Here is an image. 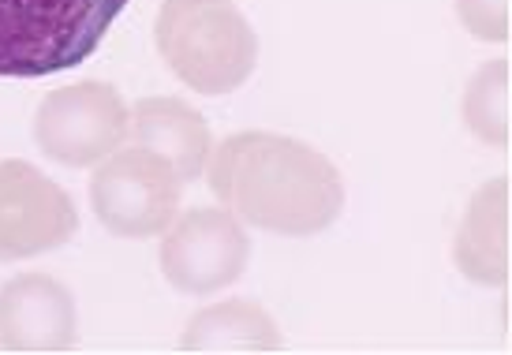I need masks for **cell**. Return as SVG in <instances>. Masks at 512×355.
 Segmentation results:
<instances>
[{
	"instance_id": "13",
	"label": "cell",
	"mask_w": 512,
	"mask_h": 355,
	"mask_svg": "<svg viewBox=\"0 0 512 355\" xmlns=\"http://www.w3.org/2000/svg\"><path fill=\"white\" fill-rule=\"evenodd\" d=\"M456 12L479 42L512 38V0H456Z\"/></svg>"
},
{
	"instance_id": "2",
	"label": "cell",
	"mask_w": 512,
	"mask_h": 355,
	"mask_svg": "<svg viewBox=\"0 0 512 355\" xmlns=\"http://www.w3.org/2000/svg\"><path fill=\"white\" fill-rule=\"evenodd\" d=\"M154 38L172 75L210 98L240 90L258 60V34L236 0H165Z\"/></svg>"
},
{
	"instance_id": "8",
	"label": "cell",
	"mask_w": 512,
	"mask_h": 355,
	"mask_svg": "<svg viewBox=\"0 0 512 355\" xmlns=\"http://www.w3.org/2000/svg\"><path fill=\"white\" fill-rule=\"evenodd\" d=\"M0 348L60 355L75 348V299L49 273H19L0 288Z\"/></svg>"
},
{
	"instance_id": "7",
	"label": "cell",
	"mask_w": 512,
	"mask_h": 355,
	"mask_svg": "<svg viewBox=\"0 0 512 355\" xmlns=\"http://www.w3.org/2000/svg\"><path fill=\"white\" fill-rule=\"evenodd\" d=\"M79 232L72 195L30 161H0V262L57 251Z\"/></svg>"
},
{
	"instance_id": "3",
	"label": "cell",
	"mask_w": 512,
	"mask_h": 355,
	"mask_svg": "<svg viewBox=\"0 0 512 355\" xmlns=\"http://www.w3.org/2000/svg\"><path fill=\"white\" fill-rule=\"evenodd\" d=\"M128 0H0V75L72 71L101 45Z\"/></svg>"
},
{
	"instance_id": "6",
	"label": "cell",
	"mask_w": 512,
	"mask_h": 355,
	"mask_svg": "<svg viewBox=\"0 0 512 355\" xmlns=\"http://www.w3.org/2000/svg\"><path fill=\"white\" fill-rule=\"evenodd\" d=\"M251 258V240L232 210H195L172 217L161 240V273L187 296H214L240 281Z\"/></svg>"
},
{
	"instance_id": "11",
	"label": "cell",
	"mask_w": 512,
	"mask_h": 355,
	"mask_svg": "<svg viewBox=\"0 0 512 355\" xmlns=\"http://www.w3.org/2000/svg\"><path fill=\"white\" fill-rule=\"evenodd\" d=\"M180 348L187 355H270L281 352V329L266 307L251 299H225L202 307L187 322Z\"/></svg>"
},
{
	"instance_id": "5",
	"label": "cell",
	"mask_w": 512,
	"mask_h": 355,
	"mask_svg": "<svg viewBox=\"0 0 512 355\" xmlns=\"http://www.w3.org/2000/svg\"><path fill=\"white\" fill-rule=\"evenodd\" d=\"M131 128V109L109 83H75L45 94L34 116V142L49 161L86 169L116 154Z\"/></svg>"
},
{
	"instance_id": "9",
	"label": "cell",
	"mask_w": 512,
	"mask_h": 355,
	"mask_svg": "<svg viewBox=\"0 0 512 355\" xmlns=\"http://www.w3.org/2000/svg\"><path fill=\"white\" fill-rule=\"evenodd\" d=\"M509 180L490 184L471 199L464 225L456 232V270L475 284L501 288L512 277V243H509Z\"/></svg>"
},
{
	"instance_id": "10",
	"label": "cell",
	"mask_w": 512,
	"mask_h": 355,
	"mask_svg": "<svg viewBox=\"0 0 512 355\" xmlns=\"http://www.w3.org/2000/svg\"><path fill=\"white\" fill-rule=\"evenodd\" d=\"M128 135L135 146H146L169 161L180 172V180H199L210 161V128L199 109H191L180 98H143L131 109Z\"/></svg>"
},
{
	"instance_id": "1",
	"label": "cell",
	"mask_w": 512,
	"mask_h": 355,
	"mask_svg": "<svg viewBox=\"0 0 512 355\" xmlns=\"http://www.w3.org/2000/svg\"><path fill=\"white\" fill-rule=\"evenodd\" d=\"M210 191L240 221L277 236H318L344 210L337 165L273 131H240L210 150Z\"/></svg>"
},
{
	"instance_id": "12",
	"label": "cell",
	"mask_w": 512,
	"mask_h": 355,
	"mask_svg": "<svg viewBox=\"0 0 512 355\" xmlns=\"http://www.w3.org/2000/svg\"><path fill=\"white\" fill-rule=\"evenodd\" d=\"M509 90H512L509 60H490L486 68H479L471 75L468 90H464V124L486 146H509L512 139Z\"/></svg>"
},
{
	"instance_id": "4",
	"label": "cell",
	"mask_w": 512,
	"mask_h": 355,
	"mask_svg": "<svg viewBox=\"0 0 512 355\" xmlns=\"http://www.w3.org/2000/svg\"><path fill=\"white\" fill-rule=\"evenodd\" d=\"M184 180L169 161L146 146L116 150L90 180V206L113 236L146 240L172 225Z\"/></svg>"
}]
</instances>
